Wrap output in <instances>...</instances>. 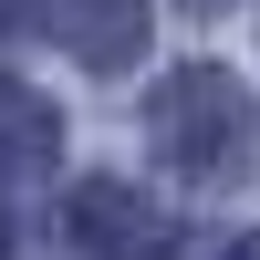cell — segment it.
Instances as JSON below:
<instances>
[{"label": "cell", "instance_id": "cell-1", "mask_svg": "<svg viewBox=\"0 0 260 260\" xmlns=\"http://www.w3.org/2000/svg\"><path fill=\"white\" fill-rule=\"evenodd\" d=\"M156 136L187 177H240L250 167V94L229 73H177L156 94Z\"/></svg>", "mask_w": 260, "mask_h": 260}, {"label": "cell", "instance_id": "cell-2", "mask_svg": "<svg viewBox=\"0 0 260 260\" xmlns=\"http://www.w3.org/2000/svg\"><path fill=\"white\" fill-rule=\"evenodd\" d=\"M52 21L83 62H136V42H146V0H52Z\"/></svg>", "mask_w": 260, "mask_h": 260}, {"label": "cell", "instance_id": "cell-3", "mask_svg": "<svg viewBox=\"0 0 260 260\" xmlns=\"http://www.w3.org/2000/svg\"><path fill=\"white\" fill-rule=\"evenodd\" d=\"M73 229H83V240H125V250H136L156 219H146L136 187H83V198H73Z\"/></svg>", "mask_w": 260, "mask_h": 260}, {"label": "cell", "instance_id": "cell-4", "mask_svg": "<svg viewBox=\"0 0 260 260\" xmlns=\"http://www.w3.org/2000/svg\"><path fill=\"white\" fill-rule=\"evenodd\" d=\"M229 260H260V240H240V250H229Z\"/></svg>", "mask_w": 260, "mask_h": 260}, {"label": "cell", "instance_id": "cell-5", "mask_svg": "<svg viewBox=\"0 0 260 260\" xmlns=\"http://www.w3.org/2000/svg\"><path fill=\"white\" fill-rule=\"evenodd\" d=\"M187 11H219V0H187Z\"/></svg>", "mask_w": 260, "mask_h": 260}]
</instances>
